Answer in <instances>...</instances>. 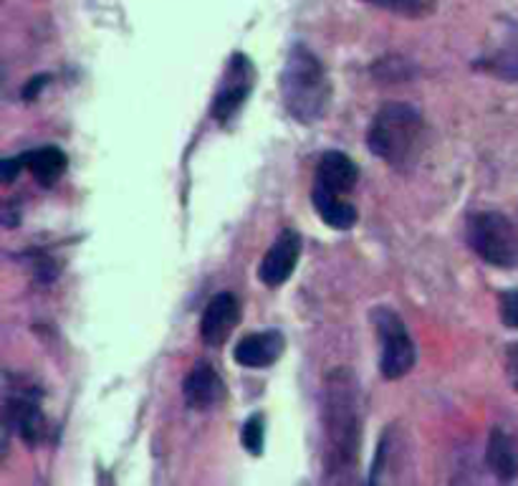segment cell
<instances>
[{
    "label": "cell",
    "mask_w": 518,
    "mask_h": 486,
    "mask_svg": "<svg viewBox=\"0 0 518 486\" xmlns=\"http://www.w3.org/2000/svg\"><path fill=\"white\" fill-rule=\"evenodd\" d=\"M352 370L337 368L324 383L326 476L334 486H354L362 446V408Z\"/></svg>",
    "instance_id": "cell-1"
},
{
    "label": "cell",
    "mask_w": 518,
    "mask_h": 486,
    "mask_svg": "<svg viewBox=\"0 0 518 486\" xmlns=\"http://www.w3.org/2000/svg\"><path fill=\"white\" fill-rule=\"evenodd\" d=\"M281 99L284 107L296 122L311 125L329 107L332 84L326 76L319 56L306 46H294L289 51L284 71H281Z\"/></svg>",
    "instance_id": "cell-2"
},
{
    "label": "cell",
    "mask_w": 518,
    "mask_h": 486,
    "mask_svg": "<svg viewBox=\"0 0 518 486\" xmlns=\"http://www.w3.org/2000/svg\"><path fill=\"white\" fill-rule=\"evenodd\" d=\"M425 135V122L410 104L387 102L380 112L374 114L369 127V150L380 160L390 162L392 168L405 170L417 160Z\"/></svg>",
    "instance_id": "cell-3"
},
{
    "label": "cell",
    "mask_w": 518,
    "mask_h": 486,
    "mask_svg": "<svg viewBox=\"0 0 518 486\" xmlns=\"http://www.w3.org/2000/svg\"><path fill=\"white\" fill-rule=\"evenodd\" d=\"M468 241L486 264L498 269L518 264V231L503 213H476L468 221Z\"/></svg>",
    "instance_id": "cell-4"
},
{
    "label": "cell",
    "mask_w": 518,
    "mask_h": 486,
    "mask_svg": "<svg viewBox=\"0 0 518 486\" xmlns=\"http://www.w3.org/2000/svg\"><path fill=\"white\" fill-rule=\"evenodd\" d=\"M374 330L382 342L380 355V373L387 380H400L415 368V342H412L410 332H407L405 322L397 317L392 309L377 307L372 312Z\"/></svg>",
    "instance_id": "cell-5"
},
{
    "label": "cell",
    "mask_w": 518,
    "mask_h": 486,
    "mask_svg": "<svg viewBox=\"0 0 518 486\" xmlns=\"http://www.w3.org/2000/svg\"><path fill=\"white\" fill-rule=\"evenodd\" d=\"M253 79H256V71H253L251 59L243 54H235L230 59L228 71H225L223 84H220L218 94H215L213 109H210L218 122H228L243 107V102H246L253 89Z\"/></svg>",
    "instance_id": "cell-6"
},
{
    "label": "cell",
    "mask_w": 518,
    "mask_h": 486,
    "mask_svg": "<svg viewBox=\"0 0 518 486\" xmlns=\"http://www.w3.org/2000/svg\"><path fill=\"white\" fill-rule=\"evenodd\" d=\"M301 256V238L296 231H284L273 241L268 254L263 256L261 266H258V279L266 284L268 289H276L289 281L294 274L296 264Z\"/></svg>",
    "instance_id": "cell-7"
},
{
    "label": "cell",
    "mask_w": 518,
    "mask_h": 486,
    "mask_svg": "<svg viewBox=\"0 0 518 486\" xmlns=\"http://www.w3.org/2000/svg\"><path fill=\"white\" fill-rule=\"evenodd\" d=\"M238 317H241L238 299L230 292L215 294L208 302V307H205L203 319H200V337H203L210 347L223 345L230 337V332L235 330Z\"/></svg>",
    "instance_id": "cell-8"
},
{
    "label": "cell",
    "mask_w": 518,
    "mask_h": 486,
    "mask_svg": "<svg viewBox=\"0 0 518 486\" xmlns=\"http://www.w3.org/2000/svg\"><path fill=\"white\" fill-rule=\"evenodd\" d=\"M6 416H8V426L16 428L18 436H21L26 443H38L43 438L46 421H43V413L41 408H38L36 393H31V390L18 388L8 395Z\"/></svg>",
    "instance_id": "cell-9"
},
{
    "label": "cell",
    "mask_w": 518,
    "mask_h": 486,
    "mask_svg": "<svg viewBox=\"0 0 518 486\" xmlns=\"http://www.w3.org/2000/svg\"><path fill=\"white\" fill-rule=\"evenodd\" d=\"M284 335L276 330H266V332H253V335L243 337L238 345H235L233 357L238 365L251 370H261V368H271L273 362L278 357L284 355Z\"/></svg>",
    "instance_id": "cell-10"
},
{
    "label": "cell",
    "mask_w": 518,
    "mask_h": 486,
    "mask_svg": "<svg viewBox=\"0 0 518 486\" xmlns=\"http://www.w3.org/2000/svg\"><path fill=\"white\" fill-rule=\"evenodd\" d=\"M185 400L193 405L195 411H208L225 398V383L208 362H198L190 375L185 378Z\"/></svg>",
    "instance_id": "cell-11"
},
{
    "label": "cell",
    "mask_w": 518,
    "mask_h": 486,
    "mask_svg": "<svg viewBox=\"0 0 518 486\" xmlns=\"http://www.w3.org/2000/svg\"><path fill=\"white\" fill-rule=\"evenodd\" d=\"M359 170L344 152H324L316 165V188H324L329 193H349L357 185Z\"/></svg>",
    "instance_id": "cell-12"
},
{
    "label": "cell",
    "mask_w": 518,
    "mask_h": 486,
    "mask_svg": "<svg viewBox=\"0 0 518 486\" xmlns=\"http://www.w3.org/2000/svg\"><path fill=\"white\" fill-rule=\"evenodd\" d=\"M311 203H314V211L319 213L321 221L326 226L337 228V231H349V228L357 223V208L352 203L342 198L337 193H329L324 188H316L311 190Z\"/></svg>",
    "instance_id": "cell-13"
},
{
    "label": "cell",
    "mask_w": 518,
    "mask_h": 486,
    "mask_svg": "<svg viewBox=\"0 0 518 486\" xmlns=\"http://www.w3.org/2000/svg\"><path fill=\"white\" fill-rule=\"evenodd\" d=\"M486 459L498 479L508 481L518 474V446L511 433L503 431V428H493L491 436H488Z\"/></svg>",
    "instance_id": "cell-14"
},
{
    "label": "cell",
    "mask_w": 518,
    "mask_h": 486,
    "mask_svg": "<svg viewBox=\"0 0 518 486\" xmlns=\"http://www.w3.org/2000/svg\"><path fill=\"white\" fill-rule=\"evenodd\" d=\"M26 168L41 185H54L66 173V152L59 147H41V150L26 152Z\"/></svg>",
    "instance_id": "cell-15"
},
{
    "label": "cell",
    "mask_w": 518,
    "mask_h": 486,
    "mask_svg": "<svg viewBox=\"0 0 518 486\" xmlns=\"http://www.w3.org/2000/svg\"><path fill=\"white\" fill-rule=\"evenodd\" d=\"M483 66L501 79L518 81V28L506 38V44L496 54L488 56Z\"/></svg>",
    "instance_id": "cell-16"
},
{
    "label": "cell",
    "mask_w": 518,
    "mask_h": 486,
    "mask_svg": "<svg viewBox=\"0 0 518 486\" xmlns=\"http://www.w3.org/2000/svg\"><path fill=\"white\" fill-rule=\"evenodd\" d=\"M364 3L405 18H425L435 13V0H364Z\"/></svg>",
    "instance_id": "cell-17"
},
{
    "label": "cell",
    "mask_w": 518,
    "mask_h": 486,
    "mask_svg": "<svg viewBox=\"0 0 518 486\" xmlns=\"http://www.w3.org/2000/svg\"><path fill=\"white\" fill-rule=\"evenodd\" d=\"M374 79L387 81V84H397V81H407L415 76V66L407 59H400V56H385L377 64L372 66Z\"/></svg>",
    "instance_id": "cell-18"
},
{
    "label": "cell",
    "mask_w": 518,
    "mask_h": 486,
    "mask_svg": "<svg viewBox=\"0 0 518 486\" xmlns=\"http://www.w3.org/2000/svg\"><path fill=\"white\" fill-rule=\"evenodd\" d=\"M263 433H266V421H263L261 413H253L246 423H243V446H246L248 454L261 456L263 454Z\"/></svg>",
    "instance_id": "cell-19"
},
{
    "label": "cell",
    "mask_w": 518,
    "mask_h": 486,
    "mask_svg": "<svg viewBox=\"0 0 518 486\" xmlns=\"http://www.w3.org/2000/svg\"><path fill=\"white\" fill-rule=\"evenodd\" d=\"M501 319L506 327L518 330V292L516 289L501 294Z\"/></svg>",
    "instance_id": "cell-20"
},
{
    "label": "cell",
    "mask_w": 518,
    "mask_h": 486,
    "mask_svg": "<svg viewBox=\"0 0 518 486\" xmlns=\"http://www.w3.org/2000/svg\"><path fill=\"white\" fill-rule=\"evenodd\" d=\"M23 168H26V155L13 157V160H3V162H0V175H3V180H6V183H11V180L16 178L18 170H23Z\"/></svg>",
    "instance_id": "cell-21"
},
{
    "label": "cell",
    "mask_w": 518,
    "mask_h": 486,
    "mask_svg": "<svg viewBox=\"0 0 518 486\" xmlns=\"http://www.w3.org/2000/svg\"><path fill=\"white\" fill-rule=\"evenodd\" d=\"M49 81H51V76H49V74L33 76V79L28 81L26 87H23V99H36V97H38V92H41V89L46 87V84H49Z\"/></svg>",
    "instance_id": "cell-22"
},
{
    "label": "cell",
    "mask_w": 518,
    "mask_h": 486,
    "mask_svg": "<svg viewBox=\"0 0 518 486\" xmlns=\"http://www.w3.org/2000/svg\"><path fill=\"white\" fill-rule=\"evenodd\" d=\"M506 370H508V378H511L513 388L518 390V342H516V345H511V350H508Z\"/></svg>",
    "instance_id": "cell-23"
}]
</instances>
